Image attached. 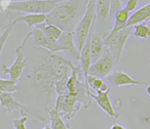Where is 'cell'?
<instances>
[{
    "mask_svg": "<svg viewBox=\"0 0 150 129\" xmlns=\"http://www.w3.org/2000/svg\"><path fill=\"white\" fill-rule=\"evenodd\" d=\"M71 61L48 52L47 56L28 74L29 79L44 94L46 111L49 110L52 97L55 93V84L71 75Z\"/></svg>",
    "mask_w": 150,
    "mask_h": 129,
    "instance_id": "1",
    "label": "cell"
},
{
    "mask_svg": "<svg viewBox=\"0 0 150 129\" xmlns=\"http://www.w3.org/2000/svg\"><path fill=\"white\" fill-rule=\"evenodd\" d=\"M91 91H84L81 93H65L63 96H56L54 109L58 112L60 117L67 123H69L75 118L78 112L84 109H89L92 105V98L90 97Z\"/></svg>",
    "mask_w": 150,
    "mask_h": 129,
    "instance_id": "2",
    "label": "cell"
},
{
    "mask_svg": "<svg viewBox=\"0 0 150 129\" xmlns=\"http://www.w3.org/2000/svg\"><path fill=\"white\" fill-rule=\"evenodd\" d=\"M79 14V7L61 2L46 14V24L58 27L62 32L73 31L76 27V20Z\"/></svg>",
    "mask_w": 150,
    "mask_h": 129,
    "instance_id": "3",
    "label": "cell"
},
{
    "mask_svg": "<svg viewBox=\"0 0 150 129\" xmlns=\"http://www.w3.org/2000/svg\"><path fill=\"white\" fill-rule=\"evenodd\" d=\"M95 1L96 0H88L87 4H86L85 12L82 16L81 20L77 23L75 29L73 30L75 39L77 41V48L79 53L83 48L90 32L94 29L95 21H96Z\"/></svg>",
    "mask_w": 150,
    "mask_h": 129,
    "instance_id": "4",
    "label": "cell"
},
{
    "mask_svg": "<svg viewBox=\"0 0 150 129\" xmlns=\"http://www.w3.org/2000/svg\"><path fill=\"white\" fill-rule=\"evenodd\" d=\"M63 0H28L21 2H9L6 6V10L9 12L21 14H48L54 7Z\"/></svg>",
    "mask_w": 150,
    "mask_h": 129,
    "instance_id": "5",
    "label": "cell"
},
{
    "mask_svg": "<svg viewBox=\"0 0 150 129\" xmlns=\"http://www.w3.org/2000/svg\"><path fill=\"white\" fill-rule=\"evenodd\" d=\"M31 36H32V31H30V32L25 36L22 43L16 46V58H14L12 65L9 66V67H7V66H3V67H2V70H1L2 73L8 75L9 76V80H11V81H13V82H16V83H18V80H20L25 68H26L27 60H26V58H25L24 47L27 44V42H28L29 38H30Z\"/></svg>",
    "mask_w": 150,
    "mask_h": 129,
    "instance_id": "6",
    "label": "cell"
},
{
    "mask_svg": "<svg viewBox=\"0 0 150 129\" xmlns=\"http://www.w3.org/2000/svg\"><path fill=\"white\" fill-rule=\"evenodd\" d=\"M133 32L132 27L125 28L119 32L112 34V35H107L104 38V45L105 48L111 53L112 58L115 62H119L122 58V53L124 51V48L126 46L130 35Z\"/></svg>",
    "mask_w": 150,
    "mask_h": 129,
    "instance_id": "7",
    "label": "cell"
},
{
    "mask_svg": "<svg viewBox=\"0 0 150 129\" xmlns=\"http://www.w3.org/2000/svg\"><path fill=\"white\" fill-rule=\"evenodd\" d=\"M115 61L112 58L111 53L105 48L102 56L91 65L89 69V75L103 79L111 73L113 67H115Z\"/></svg>",
    "mask_w": 150,
    "mask_h": 129,
    "instance_id": "8",
    "label": "cell"
},
{
    "mask_svg": "<svg viewBox=\"0 0 150 129\" xmlns=\"http://www.w3.org/2000/svg\"><path fill=\"white\" fill-rule=\"evenodd\" d=\"M58 51H65L73 56L75 60L79 61V51H78L77 45L75 43V36L73 31L62 32L59 39L55 42L52 49V53Z\"/></svg>",
    "mask_w": 150,
    "mask_h": 129,
    "instance_id": "9",
    "label": "cell"
},
{
    "mask_svg": "<svg viewBox=\"0 0 150 129\" xmlns=\"http://www.w3.org/2000/svg\"><path fill=\"white\" fill-rule=\"evenodd\" d=\"M90 97L92 99H94L96 101V103L98 105V107L102 110L104 113H106L109 117L112 119L113 123L115 122V119L119 117V115L115 112V108L112 105L110 98H109V91H105V92H98L96 94H93L91 92Z\"/></svg>",
    "mask_w": 150,
    "mask_h": 129,
    "instance_id": "10",
    "label": "cell"
},
{
    "mask_svg": "<svg viewBox=\"0 0 150 129\" xmlns=\"http://www.w3.org/2000/svg\"><path fill=\"white\" fill-rule=\"evenodd\" d=\"M0 105L7 114L12 113L16 110H20L22 116H28V108L14 98L12 93H0Z\"/></svg>",
    "mask_w": 150,
    "mask_h": 129,
    "instance_id": "11",
    "label": "cell"
},
{
    "mask_svg": "<svg viewBox=\"0 0 150 129\" xmlns=\"http://www.w3.org/2000/svg\"><path fill=\"white\" fill-rule=\"evenodd\" d=\"M109 84L117 87H122V86H131V85H142L143 82L139 81L137 79H134L131 77L129 74L125 73L122 71L111 72L106 77Z\"/></svg>",
    "mask_w": 150,
    "mask_h": 129,
    "instance_id": "12",
    "label": "cell"
},
{
    "mask_svg": "<svg viewBox=\"0 0 150 129\" xmlns=\"http://www.w3.org/2000/svg\"><path fill=\"white\" fill-rule=\"evenodd\" d=\"M9 14H10V20L12 22H14L16 24H18V23H25L30 28H32V27H37L39 25L45 24L46 23V14H24V16H14L12 14V12H9Z\"/></svg>",
    "mask_w": 150,
    "mask_h": 129,
    "instance_id": "13",
    "label": "cell"
},
{
    "mask_svg": "<svg viewBox=\"0 0 150 129\" xmlns=\"http://www.w3.org/2000/svg\"><path fill=\"white\" fill-rule=\"evenodd\" d=\"M105 50L104 40L98 34H94L92 32L90 38V53H91V61L92 64L95 63Z\"/></svg>",
    "mask_w": 150,
    "mask_h": 129,
    "instance_id": "14",
    "label": "cell"
},
{
    "mask_svg": "<svg viewBox=\"0 0 150 129\" xmlns=\"http://www.w3.org/2000/svg\"><path fill=\"white\" fill-rule=\"evenodd\" d=\"M150 18V2L146 5L142 6L139 9H136L132 14L130 16V19L127 22L126 28L129 27H134L135 25H138L140 23L147 22Z\"/></svg>",
    "mask_w": 150,
    "mask_h": 129,
    "instance_id": "15",
    "label": "cell"
},
{
    "mask_svg": "<svg viewBox=\"0 0 150 129\" xmlns=\"http://www.w3.org/2000/svg\"><path fill=\"white\" fill-rule=\"evenodd\" d=\"M32 39H33L34 45L35 47H41L47 50V52L52 53V49L55 43H52L51 41L47 39V37L45 36V34L42 32V30L38 28H35L32 31Z\"/></svg>",
    "mask_w": 150,
    "mask_h": 129,
    "instance_id": "16",
    "label": "cell"
},
{
    "mask_svg": "<svg viewBox=\"0 0 150 129\" xmlns=\"http://www.w3.org/2000/svg\"><path fill=\"white\" fill-rule=\"evenodd\" d=\"M131 14L129 11H127L126 9H120V11H117L115 14V24L112 26V29L110 30L108 35H112V34L119 32V31L122 30V29L126 28L127 22L130 19Z\"/></svg>",
    "mask_w": 150,
    "mask_h": 129,
    "instance_id": "17",
    "label": "cell"
},
{
    "mask_svg": "<svg viewBox=\"0 0 150 129\" xmlns=\"http://www.w3.org/2000/svg\"><path fill=\"white\" fill-rule=\"evenodd\" d=\"M36 28L42 30V32L45 34V36L47 37V39L49 40V41H51L52 43H55V42L59 39L61 34H62V31H61L58 27L54 26V25L46 24V23L45 24L39 25V26H37Z\"/></svg>",
    "mask_w": 150,
    "mask_h": 129,
    "instance_id": "18",
    "label": "cell"
},
{
    "mask_svg": "<svg viewBox=\"0 0 150 129\" xmlns=\"http://www.w3.org/2000/svg\"><path fill=\"white\" fill-rule=\"evenodd\" d=\"M85 84L88 86L89 89H92L96 93L98 92H105L109 91V86L103 81V79L98 77H94V76H88L87 79L85 81Z\"/></svg>",
    "mask_w": 150,
    "mask_h": 129,
    "instance_id": "19",
    "label": "cell"
},
{
    "mask_svg": "<svg viewBox=\"0 0 150 129\" xmlns=\"http://www.w3.org/2000/svg\"><path fill=\"white\" fill-rule=\"evenodd\" d=\"M95 14H96V19L98 20H106L110 14V0H96Z\"/></svg>",
    "mask_w": 150,
    "mask_h": 129,
    "instance_id": "20",
    "label": "cell"
},
{
    "mask_svg": "<svg viewBox=\"0 0 150 129\" xmlns=\"http://www.w3.org/2000/svg\"><path fill=\"white\" fill-rule=\"evenodd\" d=\"M47 112H48V115H49V119H50V125H49L50 128L51 129H69V123H67V122L60 117L58 112L56 111L54 108H50Z\"/></svg>",
    "mask_w": 150,
    "mask_h": 129,
    "instance_id": "21",
    "label": "cell"
},
{
    "mask_svg": "<svg viewBox=\"0 0 150 129\" xmlns=\"http://www.w3.org/2000/svg\"><path fill=\"white\" fill-rule=\"evenodd\" d=\"M133 28V34L139 39H148L150 37V25L147 23H140L135 25Z\"/></svg>",
    "mask_w": 150,
    "mask_h": 129,
    "instance_id": "22",
    "label": "cell"
},
{
    "mask_svg": "<svg viewBox=\"0 0 150 129\" xmlns=\"http://www.w3.org/2000/svg\"><path fill=\"white\" fill-rule=\"evenodd\" d=\"M18 90V83L9 79H2L0 78V93H13Z\"/></svg>",
    "mask_w": 150,
    "mask_h": 129,
    "instance_id": "23",
    "label": "cell"
},
{
    "mask_svg": "<svg viewBox=\"0 0 150 129\" xmlns=\"http://www.w3.org/2000/svg\"><path fill=\"white\" fill-rule=\"evenodd\" d=\"M16 23L12 22L11 20H10V14H9V22H8L7 26L5 27V29H4L3 31H2V33L0 34V58H1V53H2V50H3L4 48V45H5L6 43V40H7V38L9 37L10 33H11V31L13 30V27L16 26Z\"/></svg>",
    "mask_w": 150,
    "mask_h": 129,
    "instance_id": "24",
    "label": "cell"
},
{
    "mask_svg": "<svg viewBox=\"0 0 150 129\" xmlns=\"http://www.w3.org/2000/svg\"><path fill=\"white\" fill-rule=\"evenodd\" d=\"M27 122H28V116H22L21 118L13 119V127L14 129H27Z\"/></svg>",
    "mask_w": 150,
    "mask_h": 129,
    "instance_id": "25",
    "label": "cell"
},
{
    "mask_svg": "<svg viewBox=\"0 0 150 129\" xmlns=\"http://www.w3.org/2000/svg\"><path fill=\"white\" fill-rule=\"evenodd\" d=\"M124 9H126L127 11H129L131 14V12H134L137 9L139 0H124Z\"/></svg>",
    "mask_w": 150,
    "mask_h": 129,
    "instance_id": "26",
    "label": "cell"
},
{
    "mask_svg": "<svg viewBox=\"0 0 150 129\" xmlns=\"http://www.w3.org/2000/svg\"><path fill=\"white\" fill-rule=\"evenodd\" d=\"M8 22H9V12H0V34L2 33V31L5 29V27L7 26Z\"/></svg>",
    "mask_w": 150,
    "mask_h": 129,
    "instance_id": "27",
    "label": "cell"
},
{
    "mask_svg": "<svg viewBox=\"0 0 150 129\" xmlns=\"http://www.w3.org/2000/svg\"><path fill=\"white\" fill-rule=\"evenodd\" d=\"M120 9H122V0H110V14H115Z\"/></svg>",
    "mask_w": 150,
    "mask_h": 129,
    "instance_id": "28",
    "label": "cell"
},
{
    "mask_svg": "<svg viewBox=\"0 0 150 129\" xmlns=\"http://www.w3.org/2000/svg\"><path fill=\"white\" fill-rule=\"evenodd\" d=\"M110 129H127L126 127H124L122 125H120V124H117V123H113V125L111 126Z\"/></svg>",
    "mask_w": 150,
    "mask_h": 129,
    "instance_id": "29",
    "label": "cell"
},
{
    "mask_svg": "<svg viewBox=\"0 0 150 129\" xmlns=\"http://www.w3.org/2000/svg\"><path fill=\"white\" fill-rule=\"evenodd\" d=\"M144 120H145V122L150 126V116H146V117L144 118Z\"/></svg>",
    "mask_w": 150,
    "mask_h": 129,
    "instance_id": "30",
    "label": "cell"
},
{
    "mask_svg": "<svg viewBox=\"0 0 150 129\" xmlns=\"http://www.w3.org/2000/svg\"><path fill=\"white\" fill-rule=\"evenodd\" d=\"M146 92H147V94H148V96L150 97V84H148V85L146 86Z\"/></svg>",
    "mask_w": 150,
    "mask_h": 129,
    "instance_id": "31",
    "label": "cell"
},
{
    "mask_svg": "<svg viewBox=\"0 0 150 129\" xmlns=\"http://www.w3.org/2000/svg\"><path fill=\"white\" fill-rule=\"evenodd\" d=\"M21 1H28V0H9V2H21ZM65 1V0H63Z\"/></svg>",
    "mask_w": 150,
    "mask_h": 129,
    "instance_id": "32",
    "label": "cell"
},
{
    "mask_svg": "<svg viewBox=\"0 0 150 129\" xmlns=\"http://www.w3.org/2000/svg\"><path fill=\"white\" fill-rule=\"evenodd\" d=\"M42 129H51V128H50L49 125H46V126H44V127L42 128Z\"/></svg>",
    "mask_w": 150,
    "mask_h": 129,
    "instance_id": "33",
    "label": "cell"
},
{
    "mask_svg": "<svg viewBox=\"0 0 150 129\" xmlns=\"http://www.w3.org/2000/svg\"><path fill=\"white\" fill-rule=\"evenodd\" d=\"M148 21H149V22H150V18H149V19H148Z\"/></svg>",
    "mask_w": 150,
    "mask_h": 129,
    "instance_id": "34",
    "label": "cell"
}]
</instances>
